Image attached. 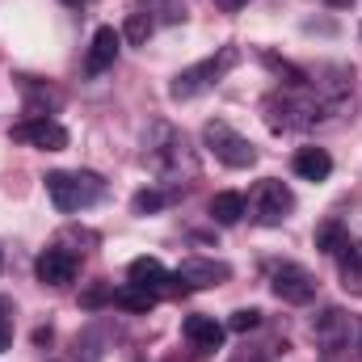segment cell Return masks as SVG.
Listing matches in <instances>:
<instances>
[{
  "instance_id": "obj_1",
  "label": "cell",
  "mask_w": 362,
  "mask_h": 362,
  "mask_svg": "<svg viewBox=\"0 0 362 362\" xmlns=\"http://www.w3.org/2000/svg\"><path fill=\"white\" fill-rule=\"evenodd\" d=\"M144 165L169 185H185L198 177V156L189 139L181 135L173 122H152L144 135Z\"/></svg>"
},
{
  "instance_id": "obj_2",
  "label": "cell",
  "mask_w": 362,
  "mask_h": 362,
  "mask_svg": "<svg viewBox=\"0 0 362 362\" xmlns=\"http://www.w3.org/2000/svg\"><path fill=\"white\" fill-rule=\"evenodd\" d=\"M266 127L270 131H303L320 118H329V105L320 97H299V93H270L266 97Z\"/></svg>"
},
{
  "instance_id": "obj_3",
  "label": "cell",
  "mask_w": 362,
  "mask_h": 362,
  "mask_svg": "<svg viewBox=\"0 0 362 362\" xmlns=\"http://www.w3.org/2000/svg\"><path fill=\"white\" fill-rule=\"evenodd\" d=\"M236 59H240V51L236 47H223L219 55H206V59H198L194 68H185L173 76V85H169V97L173 101H189V97H198V93H206L211 85H219L232 68H236Z\"/></svg>"
},
{
  "instance_id": "obj_4",
  "label": "cell",
  "mask_w": 362,
  "mask_h": 362,
  "mask_svg": "<svg viewBox=\"0 0 362 362\" xmlns=\"http://www.w3.org/2000/svg\"><path fill=\"white\" fill-rule=\"evenodd\" d=\"M47 194H51L55 211L72 215V211L93 206L105 194V181L97 177V173H47Z\"/></svg>"
},
{
  "instance_id": "obj_5",
  "label": "cell",
  "mask_w": 362,
  "mask_h": 362,
  "mask_svg": "<svg viewBox=\"0 0 362 362\" xmlns=\"http://www.w3.org/2000/svg\"><path fill=\"white\" fill-rule=\"evenodd\" d=\"M202 144H206V148L215 152V160H223L228 169H249V165L257 160V148H253L240 131H232L228 122H219V118L202 127Z\"/></svg>"
},
{
  "instance_id": "obj_6",
  "label": "cell",
  "mask_w": 362,
  "mask_h": 362,
  "mask_svg": "<svg viewBox=\"0 0 362 362\" xmlns=\"http://www.w3.org/2000/svg\"><path fill=\"white\" fill-rule=\"evenodd\" d=\"M249 211H253V219H257L262 228H278V223L295 211V194H291L278 177H266V181L253 185V194H249Z\"/></svg>"
},
{
  "instance_id": "obj_7",
  "label": "cell",
  "mask_w": 362,
  "mask_h": 362,
  "mask_svg": "<svg viewBox=\"0 0 362 362\" xmlns=\"http://www.w3.org/2000/svg\"><path fill=\"white\" fill-rule=\"evenodd\" d=\"M270 291L282 303L303 308V303L316 299V274L308 270V266H299V262H274L270 266Z\"/></svg>"
},
{
  "instance_id": "obj_8",
  "label": "cell",
  "mask_w": 362,
  "mask_h": 362,
  "mask_svg": "<svg viewBox=\"0 0 362 362\" xmlns=\"http://www.w3.org/2000/svg\"><path fill=\"white\" fill-rule=\"evenodd\" d=\"M312 337H316V346L325 354H341L350 346V337H354V316L341 312V308H325L316 316V325H312Z\"/></svg>"
},
{
  "instance_id": "obj_9",
  "label": "cell",
  "mask_w": 362,
  "mask_h": 362,
  "mask_svg": "<svg viewBox=\"0 0 362 362\" xmlns=\"http://www.w3.org/2000/svg\"><path fill=\"white\" fill-rule=\"evenodd\" d=\"M232 278L228 262H211V257H189L173 270V282L181 291H206V286H223Z\"/></svg>"
},
{
  "instance_id": "obj_10",
  "label": "cell",
  "mask_w": 362,
  "mask_h": 362,
  "mask_svg": "<svg viewBox=\"0 0 362 362\" xmlns=\"http://www.w3.org/2000/svg\"><path fill=\"white\" fill-rule=\"evenodd\" d=\"M13 139L34 144V148H42V152H64V148H68V131H64L55 118H30V122H17V127H13Z\"/></svg>"
},
{
  "instance_id": "obj_11",
  "label": "cell",
  "mask_w": 362,
  "mask_h": 362,
  "mask_svg": "<svg viewBox=\"0 0 362 362\" xmlns=\"http://www.w3.org/2000/svg\"><path fill=\"white\" fill-rule=\"evenodd\" d=\"M34 274H38L42 286H68V282H76V253H68V249H47V253L34 262Z\"/></svg>"
},
{
  "instance_id": "obj_12",
  "label": "cell",
  "mask_w": 362,
  "mask_h": 362,
  "mask_svg": "<svg viewBox=\"0 0 362 362\" xmlns=\"http://www.w3.org/2000/svg\"><path fill=\"white\" fill-rule=\"evenodd\" d=\"M118 42H122V34H118L114 25H101V30L93 34L89 55H85V72H89V76H101V72L114 68V59H118Z\"/></svg>"
},
{
  "instance_id": "obj_13",
  "label": "cell",
  "mask_w": 362,
  "mask_h": 362,
  "mask_svg": "<svg viewBox=\"0 0 362 362\" xmlns=\"http://www.w3.org/2000/svg\"><path fill=\"white\" fill-rule=\"evenodd\" d=\"M181 333H185V341H189L194 350L211 354V350H219V346H223V333H228V329H223L215 316H185Z\"/></svg>"
},
{
  "instance_id": "obj_14",
  "label": "cell",
  "mask_w": 362,
  "mask_h": 362,
  "mask_svg": "<svg viewBox=\"0 0 362 362\" xmlns=\"http://www.w3.org/2000/svg\"><path fill=\"white\" fill-rule=\"evenodd\" d=\"M127 278H131V286H144V291H165V282H173V274L165 270L156 257H135L131 266H127Z\"/></svg>"
},
{
  "instance_id": "obj_15",
  "label": "cell",
  "mask_w": 362,
  "mask_h": 362,
  "mask_svg": "<svg viewBox=\"0 0 362 362\" xmlns=\"http://www.w3.org/2000/svg\"><path fill=\"white\" fill-rule=\"evenodd\" d=\"M291 169H295L303 181H325L329 173H333V156H329L325 148H299L295 160H291Z\"/></svg>"
},
{
  "instance_id": "obj_16",
  "label": "cell",
  "mask_w": 362,
  "mask_h": 362,
  "mask_svg": "<svg viewBox=\"0 0 362 362\" xmlns=\"http://www.w3.org/2000/svg\"><path fill=\"white\" fill-rule=\"evenodd\" d=\"M211 215H215V223L232 228V223H240V219L249 215V198L236 194V189H219V194L211 198Z\"/></svg>"
},
{
  "instance_id": "obj_17",
  "label": "cell",
  "mask_w": 362,
  "mask_h": 362,
  "mask_svg": "<svg viewBox=\"0 0 362 362\" xmlns=\"http://www.w3.org/2000/svg\"><path fill=\"white\" fill-rule=\"evenodd\" d=\"M337 266H341V286L350 295H362V240H350L337 253Z\"/></svg>"
},
{
  "instance_id": "obj_18",
  "label": "cell",
  "mask_w": 362,
  "mask_h": 362,
  "mask_svg": "<svg viewBox=\"0 0 362 362\" xmlns=\"http://www.w3.org/2000/svg\"><path fill=\"white\" fill-rule=\"evenodd\" d=\"M346 245H350V232H346V223L329 219V223H320V228H316V249H320V253L337 257V253H341Z\"/></svg>"
},
{
  "instance_id": "obj_19",
  "label": "cell",
  "mask_w": 362,
  "mask_h": 362,
  "mask_svg": "<svg viewBox=\"0 0 362 362\" xmlns=\"http://www.w3.org/2000/svg\"><path fill=\"white\" fill-rule=\"evenodd\" d=\"M114 308H122V312H152L156 308V295L152 291H144V286H122V291H114Z\"/></svg>"
},
{
  "instance_id": "obj_20",
  "label": "cell",
  "mask_w": 362,
  "mask_h": 362,
  "mask_svg": "<svg viewBox=\"0 0 362 362\" xmlns=\"http://www.w3.org/2000/svg\"><path fill=\"white\" fill-rule=\"evenodd\" d=\"M101 354H105V333L101 329H85L72 341V362H97Z\"/></svg>"
},
{
  "instance_id": "obj_21",
  "label": "cell",
  "mask_w": 362,
  "mask_h": 362,
  "mask_svg": "<svg viewBox=\"0 0 362 362\" xmlns=\"http://www.w3.org/2000/svg\"><path fill=\"white\" fill-rule=\"evenodd\" d=\"M152 30H156V21H152V13H148V8H139V13H131V17H127V38H131L135 47H144V42L152 38Z\"/></svg>"
},
{
  "instance_id": "obj_22",
  "label": "cell",
  "mask_w": 362,
  "mask_h": 362,
  "mask_svg": "<svg viewBox=\"0 0 362 362\" xmlns=\"http://www.w3.org/2000/svg\"><path fill=\"white\" fill-rule=\"evenodd\" d=\"M169 206V194L165 189H139L135 198H131V211L135 215H156V211H165Z\"/></svg>"
},
{
  "instance_id": "obj_23",
  "label": "cell",
  "mask_w": 362,
  "mask_h": 362,
  "mask_svg": "<svg viewBox=\"0 0 362 362\" xmlns=\"http://www.w3.org/2000/svg\"><path fill=\"white\" fill-rule=\"evenodd\" d=\"M257 325H262V312H257V308H240V312H232V320H228L232 333H249V329H257Z\"/></svg>"
},
{
  "instance_id": "obj_24",
  "label": "cell",
  "mask_w": 362,
  "mask_h": 362,
  "mask_svg": "<svg viewBox=\"0 0 362 362\" xmlns=\"http://www.w3.org/2000/svg\"><path fill=\"white\" fill-rule=\"evenodd\" d=\"M13 346V303L0 299V354Z\"/></svg>"
},
{
  "instance_id": "obj_25",
  "label": "cell",
  "mask_w": 362,
  "mask_h": 362,
  "mask_svg": "<svg viewBox=\"0 0 362 362\" xmlns=\"http://www.w3.org/2000/svg\"><path fill=\"white\" fill-rule=\"evenodd\" d=\"M215 4H219V8H223V13H240V8H245V4H249V0H215Z\"/></svg>"
},
{
  "instance_id": "obj_26",
  "label": "cell",
  "mask_w": 362,
  "mask_h": 362,
  "mask_svg": "<svg viewBox=\"0 0 362 362\" xmlns=\"http://www.w3.org/2000/svg\"><path fill=\"white\" fill-rule=\"evenodd\" d=\"M34 346H51V329H34Z\"/></svg>"
},
{
  "instance_id": "obj_27",
  "label": "cell",
  "mask_w": 362,
  "mask_h": 362,
  "mask_svg": "<svg viewBox=\"0 0 362 362\" xmlns=\"http://www.w3.org/2000/svg\"><path fill=\"white\" fill-rule=\"evenodd\" d=\"M325 362H350V358H341V354H329V358H325Z\"/></svg>"
},
{
  "instance_id": "obj_28",
  "label": "cell",
  "mask_w": 362,
  "mask_h": 362,
  "mask_svg": "<svg viewBox=\"0 0 362 362\" xmlns=\"http://www.w3.org/2000/svg\"><path fill=\"white\" fill-rule=\"evenodd\" d=\"M64 4H76V8H81V4H85V0H64Z\"/></svg>"
},
{
  "instance_id": "obj_29",
  "label": "cell",
  "mask_w": 362,
  "mask_h": 362,
  "mask_svg": "<svg viewBox=\"0 0 362 362\" xmlns=\"http://www.w3.org/2000/svg\"><path fill=\"white\" fill-rule=\"evenodd\" d=\"M329 4H337V8H341V4H350V0H329Z\"/></svg>"
},
{
  "instance_id": "obj_30",
  "label": "cell",
  "mask_w": 362,
  "mask_h": 362,
  "mask_svg": "<svg viewBox=\"0 0 362 362\" xmlns=\"http://www.w3.org/2000/svg\"><path fill=\"white\" fill-rule=\"evenodd\" d=\"M0 270H4V257H0Z\"/></svg>"
}]
</instances>
